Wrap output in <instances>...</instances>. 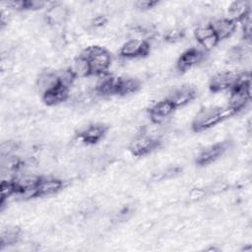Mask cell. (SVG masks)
<instances>
[{
	"label": "cell",
	"instance_id": "cell-1",
	"mask_svg": "<svg viewBox=\"0 0 252 252\" xmlns=\"http://www.w3.org/2000/svg\"><path fill=\"white\" fill-rule=\"evenodd\" d=\"M231 115H233V112L227 106L204 107L200 109L193 118L191 122V129L196 133L205 131Z\"/></svg>",
	"mask_w": 252,
	"mask_h": 252
},
{
	"label": "cell",
	"instance_id": "cell-2",
	"mask_svg": "<svg viewBox=\"0 0 252 252\" xmlns=\"http://www.w3.org/2000/svg\"><path fill=\"white\" fill-rule=\"evenodd\" d=\"M80 54L88 60L91 76L98 77L108 72L111 64V54L104 47L91 45L86 47Z\"/></svg>",
	"mask_w": 252,
	"mask_h": 252
},
{
	"label": "cell",
	"instance_id": "cell-3",
	"mask_svg": "<svg viewBox=\"0 0 252 252\" xmlns=\"http://www.w3.org/2000/svg\"><path fill=\"white\" fill-rule=\"evenodd\" d=\"M229 91L227 107L235 114L243 110L251 100V82H235Z\"/></svg>",
	"mask_w": 252,
	"mask_h": 252
},
{
	"label": "cell",
	"instance_id": "cell-4",
	"mask_svg": "<svg viewBox=\"0 0 252 252\" xmlns=\"http://www.w3.org/2000/svg\"><path fill=\"white\" fill-rule=\"evenodd\" d=\"M160 139L158 137L151 136L144 132L138 134L129 144L130 153L137 158L147 156L159 148Z\"/></svg>",
	"mask_w": 252,
	"mask_h": 252
},
{
	"label": "cell",
	"instance_id": "cell-5",
	"mask_svg": "<svg viewBox=\"0 0 252 252\" xmlns=\"http://www.w3.org/2000/svg\"><path fill=\"white\" fill-rule=\"evenodd\" d=\"M151 43L148 39L131 38L124 42L119 49V55L128 58H143L150 54Z\"/></svg>",
	"mask_w": 252,
	"mask_h": 252
},
{
	"label": "cell",
	"instance_id": "cell-6",
	"mask_svg": "<svg viewBox=\"0 0 252 252\" xmlns=\"http://www.w3.org/2000/svg\"><path fill=\"white\" fill-rule=\"evenodd\" d=\"M206 51L201 47H190L183 51L176 61V70L184 73L205 59Z\"/></svg>",
	"mask_w": 252,
	"mask_h": 252
},
{
	"label": "cell",
	"instance_id": "cell-7",
	"mask_svg": "<svg viewBox=\"0 0 252 252\" xmlns=\"http://www.w3.org/2000/svg\"><path fill=\"white\" fill-rule=\"evenodd\" d=\"M227 148L228 143L226 141L219 142L206 147L198 154L195 160L196 164H198L199 166H206L208 164H211L219 158H220L225 153Z\"/></svg>",
	"mask_w": 252,
	"mask_h": 252
},
{
	"label": "cell",
	"instance_id": "cell-8",
	"mask_svg": "<svg viewBox=\"0 0 252 252\" xmlns=\"http://www.w3.org/2000/svg\"><path fill=\"white\" fill-rule=\"evenodd\" d=\"M175 106L168 98L158 100L149 109V117L153 124L161 125L173 113Z\"/></svg>",
	"mask_w": 252,
	"mask_h": 252
},
{
	"label": "cell",
	"instance_id": "cell-9",
	"mask_svg": "<svg viewBox=\"0 0 252 252\" xmlns=\"http://www.w3.org/2000/svg\"><path fill=\"white\" fill-rule=\"evenodd\" d=\"M238 73L233 71H220L216 73L210 80L209 89L212 93H220L230 90L237 79Z\"/></svg>",
	"mask_w": 252,
	"mask_h": 252
},
{
	"label": "cell",
	"instance_id": "cell-10",
	"mask_svg": "<svg viewBox=\"0 0 252 252\" xmlns=\"http://www.w3.org/2000/svg\"><path fill=\"white\" fill-rule=\"evenodd\" d=\"M107 126L101 123H94L88 125L78 134L79 140L87 145H94L98 143L107 133Z\"/></svg>",
	"mask_w": 252,
	"mask_h": 252
},
{
	"label": "cell",
	"instance_id": "cell-11",
	"mask_svg": "<svg viewBox=\"0 0 252 252\" xmlns=\"http://www.w3.org/2000/svg\"><path fill=\"white\" fill-rule=\"evenodd\" d=\"M194 36L206 52L214 48L220 41L214 33L210 24L199 25L194 31Z\"/></svg>",
	"mask_w": 252,
	"mask_h": 252
},
{
	"label": "cell",
	"instance_id": "cell-12",
	"mask_svg": "<svg viewBox=\"0 0 252 252\" xmlns=\"http://www.w3.org/2000/svg\"><path fill=\"white\" fill-rule=\"evenodd\" d=\"M196 95L197 92L194 87L184 85L173 89V91L166 98H168L173 103L175 108H178L190 103L192 100L195 99Z\"/></svg>",
	"mask_w": 252,
	"mask_h": 252
},
{
	"label": "cell",
	"instance_id": "cell-13",
	"mask_svg": "<svg viewBox=\"0 0 252 252\" xmlns=\"http://www.w3.org/2000/svg\"><path fill=\"white\" fill-rule=\"evenodd\" d=\"M210 25L219 41L230 37L234 33L237 27V23L229 18L216 19L211 22Z\"/></svg>",
	"mask_w": 252,
	"mask_h": 252
},
{
	"label": "cell",
	"instance_id": "cell-14",
	"mask_svg": "<svg viewBox=\"0 0 252 252\" xmlns=\"http://www.w3.org/2000/svg\"><path fill=\"white\" fill-rule=\"evenodd\" d=\"M60 84L57 71L44 70L39 73L35 81V88L37 93L42 95L49 90Z\"/></svg>",
	"mask_w": 252,
	"mask_h": 252
},
{
	"label": "cell",
	"instance_id": "cell-15",
	"mask_svg": "<svg viewBox=\"0 0 252 252\" xmlns=\"http://www.w3.org/2000/svg\"><path fill=\"white\" fill-rule=\"evenodd\" d=\"M70 97V88L65 87L61 84L49 90L41 95L42 101L49 106L57 105L65 102Z\"/></svg>",
	"mask_w": 252,
	"mask_h": 252
},
{
	"label": "cell",
	"instance_id": "cell-16",
	"mask_svg": "<svg viewBox=\"0 0 252 252\" xmlns=\"http://www.w3.org/2000/svg\"><path fill=\"white\" fill-rule=\"evenodd\" d=\"M68 18V9L59 3H54L48 7L44 14V21L48 26H58L63 24Z\"/></svg>",
	"mask_w": 252,
	"mask_h": 252
},
{
	"label": "cell",
	"instance_id": "cell-17",
	"mask_svg": "<svg viewBox=\"0 0 252 252\" xmlns=\"http://www.w3.org/2000/svg\"><path fill=\"white\" fill-rule=\"evenodd\" d=\"M97 82L94 86V94L98 96H110L115 94L116 78L110 74L105 73L97 77Z\"/></svg>",
	"mask_w": 252,
	"mask_h": 252
},
{
	"label": "cell",
	"instance_id": "cell-18",
	"mask_svg": "<svg viewBox=\"0 0 252 252\" xmlns=\"http://www.w3.org/2000/svg\"><path fill=\"white\" fill-rule=\"evenodd\" d=\"M141 88V82L132 77H119L116 78L115 94L116 95H128L137 93Z\"/></svg>",
	"mask_w": 252,
	"mask_h": 252
},
{
	"label": "cell",
	"instance_id": "cell-19",
	"mask_svg": "<svg viewBox=\"0 0 252 252\" xmlns=\"http://www.w3.org/2000/svg\"><path fill=\"white\" fill-rule=\"evenodd\" d=\"M63 187L64 182L61 179L54 177H41V180L36 187V194L37 197L49 196L60 191Z\"/></svg>",
	"mask_w": 252,
	"mask_h": 252
},
{
	"label": "cell",
	"instance_id": "cell-20",
	"mask_svg": "<svg viewBox=\"0 0 252 252\" xmlns=\"http://www.w3.org/2000/svg\"><path fill=\"white\" fill-rule=\"evenodd\" d=\"M41 180V176L32 173L17 174L14 182L17 186V192L35 189Z\"/></svg>",
	"mask_w": 252,
	"mask_h": 252
},
{
	"label": "cell",
	"instance_id": "cell-21",
	"mask_svg": "<svg viewBox=\"0 0 252 252\" xmlns=\"http://www.w3.org/2000/svg\"><path fill=\"white\" fill-rule=\"evenodd\" d=\"M227 12H228V15L230 16L229 19L238 23L241 19H243L245 16L251 13L250 2L244 1V0L234 1L228 6Z\"/></svg>",
	"mask_w": 252,
	"mask_h": 252
},
{
	"label": "cell",
	"instance_id": "cell-22",
	"mask_svg": "<svg viewBox=\"0 0 252 252\" xmlns=\"http://www.w3.org/2000/svg\"><path fill=\"white\" fill-rule=\"evenodd\" d=\"M73 74L75 75L76 79L87 78L91 76V70L89 62L86 58H84L81 54L74 58L71 66L69 67Z\"/></svg>",
	"mask_w": 252,
	"mask_h": 252
},
{
	"label": "cell",
	"instance_id": "cell-23",
	"mask_svg": "<svg viewBox=\"0 0 252 252\" xmlns=\"http://www.w3.org/2000/svg\"><path fill=\"white\" fill-rule=\"evenodd\" d=\"M21 237V229L18 226H7L0 233V246H10L16 244Z\"/></svg>",
	"mask_w": 252,
	"mask_h": 252
},
{
	"label": "cell",
	"instance_id": "cell-24",
	"mask_svg": "<svg viewBox=\"0 0 252 252\" xmlns=\"http://www.w3.org/2000/svg\"><path fill=\"white\" fill-rule=\"evenodd\" d=\"M17 193V186L14 180H1L0 184V205L4 206V203Z\"/></svg>",
	"mask_w": 252,
	"mask_h": 252
},
{
	"label": "cell",
	"instance_id": "cell-25",
	"mask_svg": "<svg viewBox=\"0 0 252 252\" xmlns=\"http://www.w3.org/2000/svg\"><path fill=\"white\" fill-rule=\"evenodd\" d=\"M245 50L242 46H233L227 51L226 59L231 64H237L244 60Z\"/></svg>",
	"mask_w": 252,
	"mask_h": 252
},
{
	"label": "cell",
	"instance_id": "cell-26",
	"mask_svg": "<svg viewBox=\"0 0 252 252\" xmlns=\"http://www.w3.org/2000/svg\"><path fill=\"white\" fill-rule=\"evenodd\" d=\"M184 35H185V32L182 29L172 28V29H170V30H168L164 32L163 39L166 42L175 43V42H178V41L182 40Z\"/></svg>",
	"mask_w": 252,
	"mask_h": 252
},
{
	"label": "cell",
	"instance_id": "cell-27",
	"mask_svg": "<svg viewBox=\"0 0 252 252\" xmlns=\"http://www.w3.org/2000/svg\"><path fill=\"white\" fill-rule=\"evenodd\" d=\"M18 144L13 141H6L1 144V157H6L14 155V152L17 151Z\"/></svg>",
	"mask_w": 252,
	"mask_h": 252
},
{
	"label": "cell",
	"instance_id": "cell-28",
	"mask_svg": "<svg viewBox=\"0 0 252 252\" xmlns=\"http://www.w3.org/2000/svg\"><path fill=\"white\" fill-rule=\"evenodd\" d=\"M158 3H159L158 1H155V0H140L135 2V6L140 10L146 11V10L155 8L157 5H158Z\"/></svg>",
	"mask_w": 252,
	"mask_h": 252
},
{
	"label": "cell",
	"instance_id": "cell-29",
	"mask_svg": "<svg viewBox=\"0 0 252 252\" xmlns=\"http://www.w3.org/2000/svg\"><path fill=\"white\" fill-rule=\"evenodd\" d=\"M106 22H107V19L105 18V16L98 15V16H96V17H94L93 19L92 24L95 28H101V27H103L106 24Z\"/></svg>",
	"mask_w": 252,
	"mask_h": 252
},
{
	"label": "cell",
	"instance_id": "cell-30",
	"mask_svg": "<svg viewBox=\"0 0 252 252\" xmlns=\"http://www.w3.org/2000/svg\"><path fill=\"white\" fill-rule=\"evenodd\" d=\"M204 195V191L201 190V189H198V188H195L191 191L190 193V198L193 199V200H196V199H199L201 197H203Z\"/></svg>",
	"mask_w": 252,
	"mask_h": 252
}]
</instances>
